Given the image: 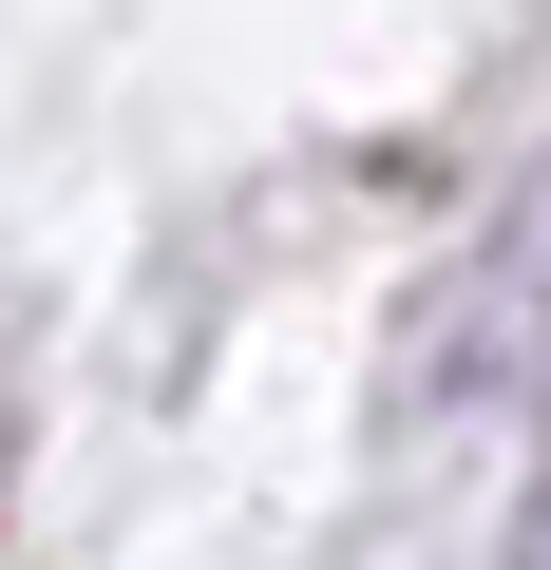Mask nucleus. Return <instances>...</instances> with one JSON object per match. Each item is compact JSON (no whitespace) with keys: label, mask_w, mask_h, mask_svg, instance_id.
<instances>
[{"label":"nucleus","mask_w":551,"mask_h":570,"mask_svg":"<svg viewBox=\"0 0 551 570\" xmlns=\"http://www.w3.org/2000/svg\"><path fill=\"white\" fill-rule=\"evenodd\" d=\"M494 570H551V494H532V513H513V551H494Z\"/></svg>","instance_id":"f257e3e1"}]
</instances>
